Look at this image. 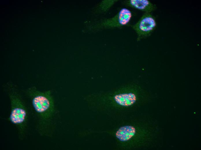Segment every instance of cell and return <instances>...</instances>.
Listing matches in <instances>:
<instances>
[{
    "label": "cell",
    "instance_id": "obj_1",
    "mask_svg": "<svg viewBox=\"0 0 201 150\" xmlns=\"http://www.w3.org/2000/svg\"><path fill=\"white\" fill-rule=\"evenodd\" d=\"M25 93L29 100L31 115L36 131L40 136H48L53 127L57 113L51 91H41L32 86Z\"/></svg>",
    "mask_w": 201,
    "mask_h": 150
},
{
    "label": "cell",
    "instance_id": "obj_2",
    "mask_svg": "<svg viewBox=\"0 0 201 150\" xmlns=\"http://www.w3.org/2000/svg\"><path fill=\"white\" fill-rule=\"evenodd\" d=\"M10 103V112L8 120L16 128L19 139L25 138L28 132L30 117V107L18 89L10 82L3 87Z\"/></svg>",
    "mask_w": 201,
    "mask_h": 150
},
{
    "label": "cell",
    "instance_id": "obj_3",
    "mask_svg": "<svg viewBox=\"0 0 201 150\" xmlns=\"http://www.w3.org/2000/svg\"><path fill=\"white\" fill-rule=\"evenodd\" d=\"M156 26L155 17L150 13H144L139 20L131 27L137 33V41H139L150 35Z\"/></svg>",
    "mask_w": 201,
    "mask_h": 150
},
{
    "label": "cell",
    "instance_id": "obj_4",
    "mask_svg": "<svg viewBox=\"0 0 201 150\" xmlns=\"http://www.w3.org/2000/svg\"><path fill=\"white\" fill-rule=\"evenodd\" d=\"M105 100V101L110 103H115L121 106L127 107L135 103L137 96L133 92L125 91L108 95L106 97Z\"/></svg>",
    "mask_w": 201,
    "mask_h": 150
},
{
    "label": "cell",
    "instance_id": "obj_5",
    "mask_svg": "<svg viewBox=\"0 0 201 150\" xmlns=\"http://www.w3.org/2000/svg\"><path fill=\"white\" fill-rule=\"evenodd\" d=\"M126 6L145 12L150 13L156 9V6L148 0H126L122 1Z\"/></svg>",
    "mask_w": 201,
    "mask_h": 150
},
{
    "label": "cell",
    "instance_id": "obj_6",
    "mask_svg": "<svg viewBox=\"0 0 201 150\" xmlns=\"http://www.w3.org/2000/svg\"><path fill=\"white\" fill-rule=\"evenodd\" d=\"M135 128L132 126H124L119 128L116 131V136L120 140L126 141L131 139L135 134Z\"/></svg>",
    "mask_w": 201,
    "mask_h": 150
},
{
    "label": "cell",
    "instance_id": "obj_7",
    "mask_svg": "<svg viewBox=\"0 0 201 150\" xmlns=\"http://www.w3.org/2000/svg\"><path fill=\"white\" fill-rule=\"evenodd\" d=\"M118 0H105L102 2L100 5V8L103 11H106L117 2Z\"/></svg>",
    "mask_w": 201,
    "mask_h": 150
}]
</instances>
